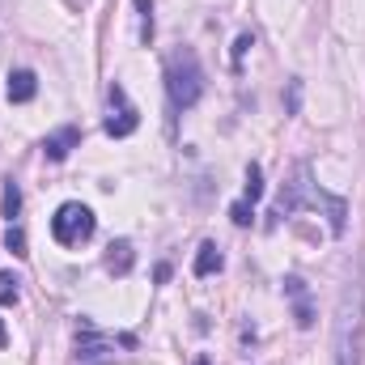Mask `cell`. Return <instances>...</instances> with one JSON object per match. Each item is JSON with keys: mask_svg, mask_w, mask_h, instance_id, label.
<instances>
[{"mask_svg": "<svg viewBox=\"0 0 365 365\" xmlns=\"http://www.w3.org/2000/svg\"><path fill=\"white\" fill-rule=\"evenodd\" d=\"M361 284L353 280L340 297V314H336V365H361Z\"/></svg>", "mask_w": 365, "mask_h": 365, "instance_id": "obj_1", "label": "cell"}, {"mask_svg": "<svg viewBox=\"0 0 365 365\" xmlns=\"http://www.w3.org/2000/svg\"><path fill=\"white\" fill-rule=\"evenodd\" d=\"M166 93L175 110H191L204 98V68L195 60V51H175L166 60Z\"/></svg>", "mask_w": 365, "mask_h": 365, "instance_id": "obj_2", "label": "cell"}, {"mask_svg": "<svg viewBox=\"0 0 365 365\" xmlns=\"http://www.w3.org/2000/svg\"><path fill=\"white\" fill-rule=\"evenodd\" d=\"M93 212L81 204V200H68V204H60L56 208V217H51V238L60 242V247H81V242H90L93 238Z\"/></svg>", "mask_w": 365, "mask_h": 365, "instance_id": "obj_3", "label": "cell"}, {"mask_svg": "<svg viewBox=\"0 0 365 365\" xmlns=\"http://www.w3.org/2000/svg\"><path fill=\"white\" fill-rule=\"evenodd\" d=\"M136 128H140V115H136V106H132L128 90H123L119 81H110V115H106V136L123 140V136H132Z\"/></svg>", "mask_w": 365, "mask_h": 365, "instance_id": "obj_4", "label": "cell"}, {"mask_svg": "<svg viewBox=\"0 0 365 365\" xmlns=\"http://www.w3.org/2000/svg\"><path fill=\"white\" fill-rule=\"evenodd\" d=\"M284 297L293 302V323H297L302 331H310V327H314V306H310L306 280H302V276H289V280H284Z\"/></svg>", "mask_w": 365, "mask_h": 365, "instance_id": "obj_5", "label": "cell"}, {"mask_svg": "<svg viewBox=\"0 0 365 365\" xmlns=\"http://www.w3.org/2000/svg\"><path fill=\"white\" fill-rule=\"evenodd\" d=\"M77 145H81V128H60V132H51V136L43 140V158H47V162H64Z\"/></svg>", "mask_w": 365, "mask_h": 365, "instance_id": "obj_6", "label": "cell"}, {"mask_svg": "<svg viewBox=\"0 0 365 365\" xmlns=\"http://www.w3.org/2000/svg\"><path fill=\"white\" fill-rule=\"evenodd\" d=\"M132 264H136V251H132L128 238H119V242L106 247V272L110 276H128L132 272Z\"/></svg>", "mask_w": 365, "mask_h": 365, "instance_id": "obj_7", "label": "cell"}, {"mask_svg": "<svg viewBox=\"0 0 365 365\" xmlns=\"http://www.w3.org/2000/svg\"><path fill=\"white\" fill-rule=\"evenodd\" d=\"M34 93H38V77H34L30 68L9 73V102H30Z\"/></svg>", "mask_w": 365, "mask_h": 365, "instance_id": "obj_8", "label": "cell"}, {"mask_svg": "<svg viewBox=\"0 0 365 365\" xmlns=\"http://www.w3.org/2000/svg\"><path fill=\"white\" fill-rule=\"evenodd\" d=\"M221 264H225V259H221V247H217V242H204V247L195 251L191 272L195 276H212V272H221Z\"/></svg>", "mask_w": 365, "mask_h": 365, "instance_id": "obj_9", "label": "cell"}, {"mask_svg": "<svg viewBox=\"0 0 365 365\" xmlns=\"http://www.w3.org/2000/svg\"><path fill=\"white\" fill-rule=\"evenodd\" d=\"M319 200L327 204V221H331V234L340 238V234H344V225H349V221H344V217H349V204H344L340 195H327V191H319Z\"/></svg>", "mask_w": 365, "mask_h": 365, "instance_id": "obj_10", "label": "cell"}, {"mask_svg": "<svg viewBox=\"0 0 365 365\" xmlns=\"http://www.w3.org/2000/svg\"><path fill=\"white\" fill-rule=\"evenodd\" d=\"M0 212L9 217V225H13V217H21V187L13 179H4V195H0Z\"/></svg>", "mask_w": 365, "mask_h": 365, "instance_id": "obj_11", "label": "cell"}, {"mask_svg": "<svg viewBox=\"0 0 365 365\" xmlns=\"http://www.w3.org/2000/svg\"><path fill=\"white\" fill-rule=\"evenodd\" d=\"M230 221H234V225H251V221H255V204H251V200L230 204Z\"/></svg>", "mask_w": 365, "mask_h": 365, "instance_id": "obj_12", "label": "cell"}, {"mask_svg": "<svg viewBox=\"0 0 365 365\" xmlns=\"http://www.w3.org/2000/svg\"><path fill=\"white\" fill-rule=\"evenodd\" d=\"M259 195H264V170L259 166H247V200L255 204Z\"/></svg>", "mask_w": 365, "mask_h": 365, "instance_id": "obj_13", "label": "cell"}, {"mask_svg": "<svg viewBox=\"0 0 365 365\" xmlns=\"http://www.w3.org/2000/svg\"><path fill=\"white\" fill-rule=\"evenodd\" d=\"M4 247H9V251L21 259V255H26V230H21V225H9V234H4Z\"/></svg>", "mask_w": 365, "mask_h": 365, "instance_id": "obj_14", "label": "cell"}, {"mask_svg": "<svg viewBox=\"0 0 365 365\" xmlns=\"http://www.w3.org/2000/svg\"><path fill=\"white\" fill-rule=\"evenodd\" d=\"M17 302V276L0 272V306H13Z\"/></svg>", "mask_w": 365, "mask_h": 365, "instance_id": "obj_15", "label": "cell"}, {"mask_svg": "<svg viewBox=\"0 0 365 365\" xmlns=\"http://www.w3.org/2000/svg\"><path fill=\"white\" fill-rule=\"evenodd\" d=\"M247 47H251V34H238V43H234V68H242V56H247Z\"/></svg>", "mask_w": 365, "mask_h": 365, "instance_id": "obj_16", "label": "cell"}, {"mask_svg": "<svg viewBox=\"0 0 365 365\" xmlns=\"http://www.w3.org/2000/svg\"><path fill=\"white\" fill-rule=\"evenodd\" d=\"M136 9L145 13V43H149V34H153V17H149V9H153V4H149V0H136Z\"/></svg>", "mask_w": 365, "mask_h": 365, "instance_id": "obj_17", "label": "cell"}, {"mask_svg": "<svg viewBox=\"0 0 365 365\" xmlns=\"http://www.w3.org/2000/svg\"><path fill=\"white\" fill-rule=\"evenodd\" d=\"M297 102H302V86L293 81V86H289V110H297Z\"/></svg>", "mask_w": 365, "mask_h": 365, "instance_id": "obj_18", "label": "cell"}, {"mask_svg": "<svg viewBox=\"0 0 365 365\" xmlns=\"http://www.w3.org/2000/svg\"><path fill=\"white\" fill-rule=\"evenodd\" d=\"M153 280H170V264H158L153 268Z\"/></svg>", "mask_w": 365, "mask_h": 365, "instance_id": "obj_19", "label": "cell"}, {"mask_svg": "<svg viewBox=\"0 0 365 365\" xmlns=\"http://www.w3.org/2000/svg\"><path fill=\"white\" fill-rule=\"evenodd\" d=\"M4 340H9V331H4V323H0V349H4Z\"/></svg>", "mask_w": 365, "mask_h": 365, "instance_id": "obj_20", "label": "cell"}]
</instances>
